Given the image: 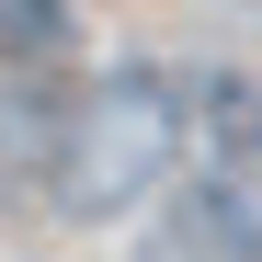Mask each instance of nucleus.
<instances>
[{
  "mask_svg": "<svg viewBox=\"0 0 262 262\" xmlns=\"http://www.w3.org/2000/svg\"><path fill=\"white\" fill-rule=\"evenodd\" d=\"M171 148H183V103H171L148 69H125V80H103V92H80L57 205L69 216H114L125 194H148L160 171H171Z\"/></svg>",
  "mask_w": 262,
  "mask_h": 262,
  "instance_id": "1",
  "label": "nucleus"
},
{
  "mask_svg": "<svg viewBox=\"0 0 262 262\" xmlns=\"http://www.w3.org/2000/svg\"><path fill=\"white\" fill-rule=\"evenodd\" d=\"M69 46V0H0V69H46Z\"/></svg>",
  "mask_w": 262,
  "mask_h": 262,
  "instance_id": "4",
  "label": "nucleus"
},
{
  "mask_svg": "<svg viewBox=\"0 0 262 262\" xmlns=\"http://www.w3.org/2000/svg\"><path fill=\"white\" fill-rule=\"evenodd\" d=\"M69 125H80V92H57L46 69H0V194H57Z\"/></svg>",
  "mask_w": 262,
  "mask_h": 262,
  "instance_id": "3",
  "label": "nucleus"
},
{
  "mask_svg": "<svg viewBox=\"0 0 262 262\" xmlns=\"http://www.w3.org/2000/svg\"><path fill=\"white\" fill-rule=\"evenodd\" d=\"M137 262H262V205L239 183H216V171H194L137 228Z\"/></svg>",
  "mask_w": 262,
  "mask_h": 262,
  "instance_id": "2",
  "label": "nucleus"
}]
</instances>
